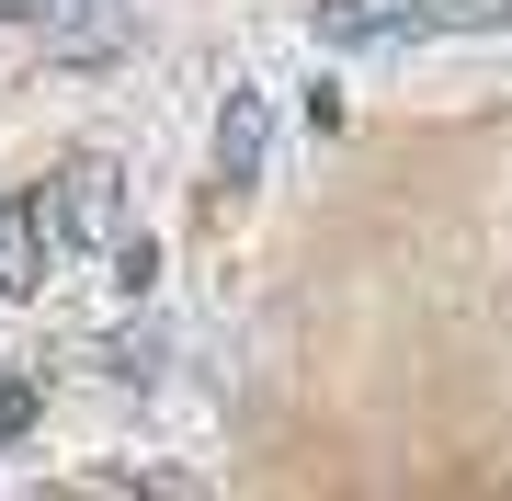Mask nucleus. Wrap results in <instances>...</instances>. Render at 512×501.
Returning a JSON list of instances; mask_svg holds the SVG:
<instances>
[{"label":"nucleus","instance_id":"4","mask_svg":"<svg viewBox=\"0 0 512 501\" xmlns=\"http://www.w3.org/2000/svg\"><path fill=\"white\" fill-rule=\"evenodd\" d=\"M217 171H228V183L262 171V92H228V114H217Z\"/></svg>","mask_w":512,"mask_h":501},{"label":"nucleus","instance_id":"1","mask_svg":"<svg viewBox=\"0 0 512 501\" xmlns=\"http://www.w3.org/2000/svg\"><path fill=\"white\" fill-rule=\"evenodd\" d=\"M57 217H69V205L57 194H0V297H35L46 285V251H57Z\"/></svg>","mask_w":512,"mask_h":501},{"label":"nucleus","instance_id":"3","mask_svg":"<svg viewBox=\"0 0 512 501\" xmlns=\"http://www.w3.org/2000/svg\"><path fill=\"white\" fill-rule=\"evenodd\" d=\"M57 205H69V240H92V251L126 240V194H114V171H103V160H92V171H69V183H57Z\"/></svg>","mask_w":512,"mask_h":501},{"label":"nucleus","instance_id":"2","mask_svg":"<svg viewBox=\"0 0 512 501\" xmlns=\"http://www.w3.org/2000/svg\"><path fill=\"white\" fill-rule=\"evenodd\" d=\"M376 35H444V0H319V46H376Z\"/></svg>","mask_w":512,"mask_h":501},{"label":"nucleus","instance_id":"6","mask_svg":"<svg viewBox=\"0 0 512 501\" xmlns=\"http://www.w3.org/2000/svg\"><path fill=\"white\" fill-rule=\"evenodd\" d=\"M23 12H46V0H0V23H23Z\"/></svg>","mask_w":512,"mask_h":501},{"label":"nucleus","instance_id":"5","mask_svg":"<svg viewBox=\"0 0 512 501\" xmlns=\"http://www.w3.org/2000/svg\"><path fill=\"white\" fill-rule=\"evenodd\" d=\"M35 410H46V399H35V376H0V456L35 433Z\"/></svg>","mask_w":512,"mask_h":501}]
</instances>
